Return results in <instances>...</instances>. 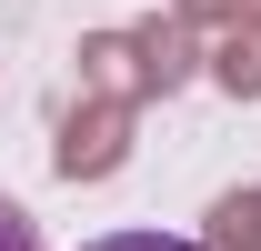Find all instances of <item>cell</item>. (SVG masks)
Wrapping results in <instances>:
<instances>
[{
	"instance_id": "cell-1",
	"label": "cell",
	"mask_w": 261,
	"mask_h": 251,
	"mask_svg": "<svg viewBox=\"0 0 261 251\" xmlns=\"http://www.w3.org/2000/svg\"><path fill=\"white\" fill-rule=\"evenodd\" d=\"M81 251H201V241H181V231H111V241H81Z\"/></svg>"
},
{
	"instance_id": "cell-2",
	"label": "cell",
	"mask_w": 261,
	"mask_h": 251,
	"mask_svg": "<svg viewBox=\"0 0 261 251\" xmlns=\"http://www.w3.org/2000/svg\"><path fill=\"white\" fill-rule=\"evenodd\" d=\"M0 251H40V221L20 211V201H0Z\"/></svg>"
}]
</instances>
